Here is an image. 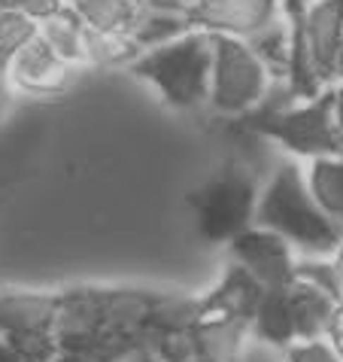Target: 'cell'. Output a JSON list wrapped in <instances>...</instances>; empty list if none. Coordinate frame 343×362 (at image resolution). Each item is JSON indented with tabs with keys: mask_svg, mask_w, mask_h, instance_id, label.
I'll return each instance as SVG.
<instances>
[{
	"mask_svg": "<svg viewBox=\"0 0 343 362\" xmlns=\"http://www.w3.org/2000/svg\"><path fill=\"white\" fill-rule=\"evenodd\" d=\"M335 122H337V132L343 137V79L335 83Z\"/></svg>",
	"mask_w": 343,
	"mask_h": 362,
	"instance_id": "cell-29",
	"label": "cell"
},
{
	"mask_svg": "<svg viewBox=\"0 0 343 362\" xmlns=\"http://www.w3.org/2000/svg\"><path fill=\"white\" fill-rule=\"evenodd\" d=\"M304 37L319 79L337 83V52L343 40V0H313L304 6Z\"/></svg>",
	"mask_w": 343,
	"mask_h": 362,
	"instance_id": "cell-10",
	"label": "cell"
},
{
	"mask_svg": "<svg viewBox=\"0 0 343 362\" xmlns=\"http://www.w3.org/2000/svg\"><path fill=\"white\" fill-rule=\"evenodd\" d=\"M73 9L97 37H131L146 13L143 0H79Z\"/></svg>",
	"mask_w": 343,
	"mask_h": 362,
	"instance_id": "cell-15",
	"label": "cell"
},
{
	"mask_svg": "<svg viewBox=\"0 0 343 362\" xmlns=\"http://www.w3.org/2000/svg\"><path fill=\"white\" fill-rule=\"evenodd\" d=\"M289 305H291V317H295L298 341L331 335V326H335L337 310H340V301L335 296H328L325 289L295 277V284L289 286Z\"/></svg>",
	"mask_w": 343,
	"mask_h": 362,
	"instance_id": "cell-12",
	"label": "cell"
},
{
	"mask_svg": "<svg viewBox=\"0 0 343 362\" xmlns=\"http://www.w3.org/2000/svg\"><path fill=\"white\" fill-rule=\"evenodd\" d=\"M40 34L67 64H88V49H92V31L79 18L73 6H61L55 16H49L46 22H40Z\"/></svg>",
	"mask_w": 343,
	"mask_h": 362,
	"instance_id": "cell-16",
	"label": "cell"
},
{
	"mask_svg": "<svg viewBox=\"0 0 343 362\" xmlns=\"http://www.w3.org/2000/svg\"><path fill=\"white\" fill-rule=\"evenodd\" d=\"M198 0H143L146 9H155V13H176V16H191Z\"/></svg>",
	"mask_w": 343,
	"mask_h": 362,
	"instance_id": "cell-27",
	"label": "cell"
},
{
	"mask_svg": "<svg viewBox=\"0 0 343 362\" xmlns=\"http://www.w3.org/2000/svg\"><path fill=\"white\" fill-rule=\"evenodd\" d=\"M61 293H0V335L55 326Z\"/></svg>",
	"mask_w": 343,
	"mask_h": 362,
	"instance_id": "cell-14",
	"label": "cell"
},
{
	"mask_svg": "<svg viewBox=\"0 0 343 362\" xmlns=\"http://www.w3.org/2000/svg\"><path fill=\"white\" fill-rule=\"evenodd\" d=\"M0 6L18 9V13L37 18V22H46L49 16H55L58 9L64 6V0H0Z\"/></svg>",
	"mask_w": 343,
	"mask_h": 362,
	"instance_id": "cell-26",
	"label": "cell"
},
{
	"mask_svg": "<svg viewBox=\"0 0 343 362\" xmlns=\"http://www.w3.org/2000/svg\"><path fill=\"white\" fill-rule=\"evenodd\" d=\"M191 18L188 16H176V13H155V9H146L143 18L137 22L134 34L131 40L137 43V49H152V46H161V43H170V40L183 37L186 31H191Z\"/></svg>",
	"mask_w": 343,
	"mask_h": 362,
	"instance_id": "cell-21",
	"label": "cell"
},
{
	"mask_svg": "<svg viewBox=\"0 0 343 362\" xmlns=\"http://www.w3.org/2000/svg\"><path fill=\"white\" fill-rule=\"evenodd\" d=\"M6 341L13 344V350L22 362H52L58 356V350H61L55 326L16 332V335H6Z\"/></svg>",
	"mask_w": 343,
	"mask_h": 362,
	"instance_id": "cell-23",
	"label": "cell"
},
{
	"mask_svg": "<svg viewBox=\"0 0 343 362\" xmlns=\"http://www.w3.org/2000/svg\"><path fill=\"white\" fill-rule=\"evenodd\" d=\"M249 132L274 140L295 158H322V156H343V137L335 122V86L310 100H295L289 92L286 98L265 104L243 119Z\"/></svg>",
	"mask_w": 343,
	"mask_h": 362,
	"instance_id": "cell-3",
	"label": "cell"
},
{
	"mask_svg": "<svg viewBox=\"0 0 343 362\" xmlns=\"http://www.w3.org/2000/svg\"><path fill=\"white\" fill-rule=\"evenodd\" d=\"M343 79V40H340V52H337V83Z\"/></svg>",
	"mask_w": 343,
	"mask_h": 362,
	"instance_id": "cell-34",
	"label": "cell"
},
{
	"mask_svg": "<svg viewBox=\"0 0 343 362\" xmlns=\"http://www.w3.org/2000/svg\"><path fill=\"white\" fill-rule=\"evenodd\" d=\"M289 362H343L337 344L331 338H310V341H295L286 347Z\"/></svg>",
	"mask_w": 343,
	"mask_h": 362,
	"instance_id": "cell-25",
	"label": "cell"
},
{
	"mask_svg": "<svg viewBox=\"0 0 343 362\" xmlns=\"http://www.w3.org/2000/svg\"><path fill=\"white\" fill-rule=\"evenodd\" d=\"M331 341L337 344V350H340V356H343V305H340V310H337V320H335V326H331V335H328Z\"/></svg>",
	"mask_w": 343,
	"mask_h": 362,
	"instance_id": "cell-30",
	"label": "cell"
},
{
	"mask_svg": "<svg viewBox=\"0 0 343 362\" xmlns=\"http://www.w3.org/2000/svg\"><path fill=\"white\" fill-rule=\"evenodd\" d=\"M265 296V286L249 274L243 265H231L225 271V277L216 284L213 293H207L200 298L204 317H243L252 320L258 301Z\"/></svg>",
	"mask_w": 343,
	"mask_h": 362,
	"instance_id": "cell-11",
	"label": "cell"
},
{
	"mask_svg": "<svg viewBox=\"0 0 343 362\" xmlns=\"http://www.w3.org/2000/svg\"><path fill=\"white\" fill-rule=\"evenodd\" d=\"M237 265H243L265 289H289L295 284V247L282 235L252 223L228 244Z\"/></svg>",
	"mask_w": 343,
	"mask_h": 362,
	"instance_id": "cell-7",
	"label": "cell"
},
{
	"mask_svg": "<svg viewBox=\"0 0 343 362\" xmlns=\"http://www.w3.org/2000/svg\"><path fill=\"white\" fill-rule=\"evenodd\" d=\"M295 277L307 280V284L325 289L328 296H335L340 301V271H337V262L328 256H313V259H304V262H298L295 268Z\"/></svg>",
	"mask_w": 343,
	"mask_h": 362,
	"instance_id": "cell-24",
	"label": "cell"
},
{
	"mask_svg": "<svg viewBox=\"0 0 343 362\" xmlns=\"http://www.w3.org/2000/svg\"><path fill=\"white\" fill-rule=\"evenodd\" d=\"M64 4H67V6H73V4H79V0H64Z\"/></svg>",
	"mask_w": 343,
	"mask_h": 362,
	"instance_id": "cell-35",
	"label": "cell"
},
{
	"mask_svg": "<svg viewBox=\"0 0 343 362\" xmlns=\"http://www.w3.org/2000/svg\"><path fill=\"white\" fill-rule=\"evenodd\" d=\"M128 70L152 86L174 110H200L210 100L213 34L191 28L170 43L137 52Z\"/></svg>",
	"mask_w": 343,
	"mask_h": 362,
	"instance_id": "cell-2",
	"label": "cell"
},
{
	"mask_svg": "<svg viewBox=\"0 0 343 362\" xmlns=\"http://www.w3.org/2000/svg\"><path fill=\"white\" fill-rule=\"evenodd\" d=\"M304 4H313V0H304Z\"/></svg>",
	"mask_w": 343,
	"mask_h": 362,
	"instance_id": "cell-36",
	"label": "cell"
},
{
	"mask_svg": "<svg viewBox=\"0 0 343 362\" xmlns=\"http://www.w3.org/2000/svg\"><path fill=\"white\" fill-rule=\"evenodd\" d=\"M55 362H97V359H95V356H85V354H79V350H58Z\"/></svg>",
	"mask_w": 343,
	"mask_h": 362,
	"instance_id": "cell-31",
	"label": "cell"
},
{
	"mask_svg": "<svg viewBox=\"0 0 343 362\" xmlns=\"http://www.w3.org/2000/svg\"><path fill=\"white\" fill-rule=\"evenodd\" d=\"M70 74H73V64H67L43 40V34L31 40V43L9 62L13 88L16 92H25V95H40V98L61 95L70 86Z\"/></svg>",
	"mask_w": 343,
	"mask_h": 362,
	"instance_id": "cell-9",
	"label": "cell"
},
{
	"mask_svg": "<svg viewBox=\"0 0 343 362\" xmlns=\"http://www.w3.org/2000/svg\"><path fill=\"white\" fill-rule=\"evenodd\" d=\"M246 43L255 49V55L265 62V67L274 74V79H282L286 83V70H289V43H291V34H289V18H286V9L282 16L277 18L274 25H267L265 31H258L255 37H249Z\"/></svg>",
	"mask_w": 343,
	"mask_h": 362,
	"instance_id": "cell-20",
	"label": "cell"
},
{
	"mask_svg": "<svg viewBox=\"0 0 343 362\" xmlns=\"http://www.w3.org/2000/svg\"><path fill=\"white\" fill-rule=\"evenodd\" d=\"M204 317L200 298L176 296V293H155L152 308H149V323L146 329L158 332V335H174V332H188Z\"/></svg>",
	"mask_w": 343,
	"mask_h": 362,
	"instance_id": "cell-19",
	"label": "cell"
},
{
	"mask_svg": "<svg viewBox=\"0 0 343 362\" xmlns=\"http://www.w3.org/2000/svg\"><path fill=\"white\" fill-rule=\"evenodd\" d=\"M255 177L240 165H225L195 195L200 238H207L210 244H231L240 231L255 223Z\"/></svg>",
	"mask_w": 343,
	"mask_h": 362,
	"instance_id": "cell-6",
	"label": "cell"
},
{
	"mask_svg": "<svg viewBox=\"0 0 343 362\" xmlns=\"http://www.w3.org/2000/svg\"><path fill=\"white\" fill-rule=\"evenodd\" d=\"M304 174H307V186L313 198H316V204L343 231V156L310 158Z\"/></svg>",
	"mask_w": 343,
	"mask_h": 362,
	"instance_id": "cell-18",
	"label": "cell"
},
{
	"mask_svg": "<svg viewBox=\"0 0 343 362\" xmlns=\"http://www.w3.org/2000/svg\"><path fill=\"white\" fill-rule=\"evenodd\" d=\"M155 293L143 289H97L79 286L61 293L55 332L64 335H83V332H143L149 323V308Z\"/></svg>",
	"mask_w": 343,
	"mask_h": 362,
	"instance_id": "cell-5",
	"label": "cell"
},
{
	"mask_svg": "<svg viewBox=\"0 0 343 362\" xmlns=\"http://www.w3.org/2000/svg\"><path fill=\"white\" fill-rule=\"evenodd\" d=\"M282 16V0H198L191 25L210 34L249 40Z\"/></svg>",
	"mask_w": 343,
	"mask_h": 362,
	"instance_id": "cell-8",
	"label": "cell"
},
{
	"mask_svg": "<svg viewBox=\"0 0 343 362\" xmlns=\"http://www.w3.org/2000/svg\"><path fill=\"white\" fill-rule=\"evenodd\" d=\"M274 74L246 40L213 34V70H210L207 107L225 119H246L270 95Z\"/></svg>",
	"mask_w": 343,
	"mask_h": 362,
	"instance_id": "cell-4",
	"label": "cell"
},
{
	"mask_svg": "<svg viewBox=\"0 0 343 362\" xmlns=\"http://www.w3.org/2000/svg\"><path fill=\"white\" fill-rule=\"evenodd\" d=\"M249 332L243 317H200L191 329L195 362H237Z\"/></svg>",
	"mask_w": 343,
	"mask_h": 362,
	"instance_id": "cell-13",
	"label": "cell"
},
{
	"mask_svg": "<svg viewBox=\"0 0 343 362\" xmlns=\"http://www.w3.org/2000/svg\"><path fill=\"white\" fill-rule=\"evenodd\" d=\"M255 226L277 231L307 256H335L343 247V231L316 204L298 162H282L267 180L255 204Z\"/></svg>",
	"mask_w": 343,
	"mask_h": 362,
	"instance_id": "cell-1",
	"label": "cell"
},
{
	"mask_svg": "<svg viewBox=\"0 0 343 362\" xmlns=\"http://www.w3.org/2000/svg\"><path fill=\"white\" fill-rule=\"evenodd\" d=\"M52 362H55V359H52Z\"/></svg>",
	"mask_w": 343,
	"mask_h": 362,
	"instance_id": "cell-37",
	"label": "cell"
},
{
	"mask_svg": "<svg viewBox=\"0 0 343 362\" xmlns=\"http://www.w3.org/2000/svg\"><path fill=\"white\" fill-rule=\"evenodd\" d=\"M13 79H9V67L6 64H0V122L6 119L9 113V104H13Z\"/></svg>",
	"mask_w": 343,
	"mask_h": 362,
	"instance_id": "cell-28",
	"label": "cell"
},
{
	"mask_svg": "<svg viewBox=\"0 0 343 362\" xmlns=\"http://www.w3.org/2000/svg\"><path fill=\"white\" fill-rule=\"evenodd\" d=\"M335 262H337V271H340V305H343V247L335 253Z\"/></svg>",
	"mask_w": 343,
	"mask_h": 362,
	"instance_id": "cell-33",
	"label": "cell"
},
{
	"mask_svg": "<svg viewBox=\"0 0 343 362\" xmlns=\"http://www.w3.org/2000/svg\"><path fill=\"white\" fill-rule=\"evenodd\" d=\"M40 37V22L18 9L0 6V64H6L22 52V49Z\"/></svg>",
	"mask_w": 343,
	"mask_h": 362,
	"instance_id": "cell-22",
	"label": "cell"
},
{
	"mask_svg": "<svg viewBox=\"0 0 343 362\" xmlns=\"http://www.w3.org/2000/svg\"><path fill=\"white\" fill-rule=\"evenodd\" d=\"M0 362H22L18 354L13 350V344L6 341V335H0Z\"/></svg>",
	"mask_w": 343,
	"mask_h": 362,
	"instance_id": "cell-32",
	"label": "cell"
},
{
	"mask_svg": "<svg viewBox=\"0 0 343 362\" xmlns=\"http://www.w3.org/2000/svg\"><path fill=\"white\" fill-rule=\"evenodd\" d=\"M249 329L265 344H274L282 350L295 344L298 335H295V317H291V305H289V289H265L255 314L249 320Z\"/></svg>",
	"mask_w": 343,
	"mask_h": 362,
	"instance_id": "cell-17",
	"label": "cell"
}]
</instances>
